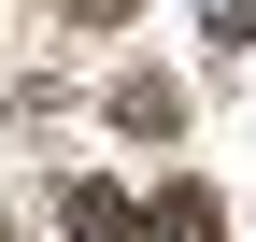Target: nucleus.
<instances>
[{
    "instance_id": "obj_1",
    "label": "nucleus",
    "mask_w": 256,
    "mask_h": 242,
    "mask_svg": "<svg viewBox=\"0 0 256 242\" xmlns=\"http://www.w3.org/2000/svg\"><path fill=\"white\" fill-rule=\"evenodd\" d=\"M57 242H142V214H128V186H100V171H86V186L57 200Z\"/></svg>"
},
{
    "instance_id": "obj_2",
    "label": "nucleus",
    "mask_w": 256,
    "mask_h": 242,
    "mask_svg": "<svg viewBox=\"0 0 256 242\" xmlns=\"http://www.w3.org/2000/svg\"><path fill=\"white\" fill-rule=\"evenodd\" d=\"M142 242H228V200H214V186H156Z\"/></svg>"
},
{
    "instance_id": "obj_3",
    "label": "nucleus",
    "mask_w": 256,
    "mask_h": 242,
    "mask_svg": "<svg viewBox=\"0 0 256 242\" xmlns=\"http://www.w3.org/2000/svg\"><path fill=\"white\" fill-rule=\"evenodd\" d=\"M114 128L171 142V128H185V86H171V72H128V86H114Z\"/></svg>"
},
{
    "instance_id": "obj_4",
    "label": "nucleus",
    "mask_w": 256,
    "mask_h": 242,
    "mask_svg": "<svg viewBox=\"0 0 256 242\" xmlns=\"http://www.w3.org/2000/svg\"><path fill=\"white\" fill-rule=\"evenodd\" d=\"M200 43H214V57L242 72V43H256V0H214V14H200Z\"/></svg>"
},
{
    "instance_id": "obj_5",
    "label": "nucleus",
    "mask_w": 256,
    "mask_h": 242,
    "mask_svg": "<svg viewBox=\"0 0 256 242\" xmlns=\"http://www.w3.org/2000/svg\"><path fill=\"white\" fill-rule=\"evenodd\" d=\"M128 14H142V0H72V28H128Z\"/></svg>"
},
{
    "instance_id": "obj_6",
    "label": "nucleus",
    "mask_w": 256,
    "mask_h": 242,
    "mask_svg": "<svg viewBox=\"0 0 256 242\" xmlns=\"http://www.w3.org/2000/svg\"><path fill=\"white\" fill-rule=\"evenodd\" d=\"M0 242H14V214H0Z\"/></svg>"
}]
</instances>
